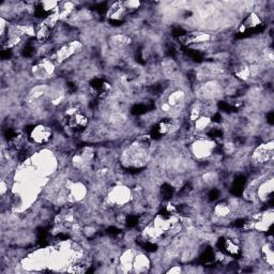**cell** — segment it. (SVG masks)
<instances>
[{"mask_svg": "<svg viewBox=\"0 0 274 274\" xmlns=\"http://www.w3.org/2000/svg\"><path fill=\"white\" fill-rule=\"evenodd\" d=\"M30 135L33 139V142H36L37 144H45L47 142H50L53 136L52 130L45 125H39L36 126V128H33L30 132Z\"/></svg>", "mask_w": 274, "mask_h": 274, "instance_id": "6da1fadb", "label": "cell"}]
</instances>
